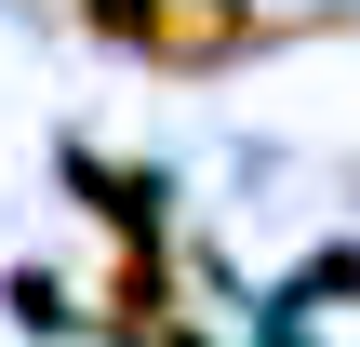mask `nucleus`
I'll list each match as a JSON object with an SVG mask.
<instances>
[{"label":"nucleus","mask_w":360,"mask_h":347,"mask_svg":"<svg viewBox=\"0 0 360 347\" xmlns=\"http://www.w3.org/2000/svg\"><path fill=\"white\" fill-rule=\"evenodd\" d=\"M13 321H27V334H53V321H67V281H40V267H27V281H13Z\"/></svg>","instance_id":"3"},{"label":"nucleus","mask_w":360,"mask_h":347,"mask_svg":"<svg viewBox=\"0 0 360 347\" xmlns=\"http://www.w3.org/2000/svg\"><path fill=\"white\" fill-rule=\"evenodd\" d=\"M120 53H147V67H240L254 40H267V13L254 0H80Z\"/></svg>","instance_id":"1"},{"label":"nucleus","mask_w":360,"mask_h":347,"mask_svg":"<svg viewBox=\"0 0 360 347\" xmlns=\"http://www.w3.org/2000/svg\"><path fill=\"white\" fill-rule=\"evenodd\" d=\"M107 347H174V267H160V241L120 254V281H107Z\"/></svg>","instance_id":"2"}]
</instances>
